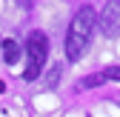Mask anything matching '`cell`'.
I'll return each instance as SVG.
<instances>
[{"label":"cell","mask_w":120,"mask_h":117,"mask_svg":"<svg viewBox=\"0 0 120 117\" xmlns=\"http://www.w3.org/2000/svg\"><path fill=\"white\" fill-rule=\"evenodd\" d=\"M26 57H29V63H26V71H23V80H37L40 71H43V63H46V57H49V37L43 32H32L29 34Z\"/></svg>","instance_id":"7a4b0ae2"},{"label":"cell","mask_w":120,"mask_h":117,"mask_svg":"<svg viewBox=\"0 0 120 117\" xmlns=\"http://www.w3.org/2000/svg\"><path fill=\"white\" fill-rule=\"evenodd\" d=\"M17 3H20L23 9H29V6H32V0H17Z\"/></svg>","instance_id":"ba28073f"},{"label":"cell","mask_w":120,"mask_h":117,"mask_svg":"<svg viewBox=\"0 0 120 117\" xmlns=\"http://www.w3.org/2000/svg\"><path fill=\"white\" fill-rule=\"evenodd\" d=\"M97 26H100V32L106 37H112V40L120 37V0H109L103 6L100 17H97Z\"/></svg>","instance_id":"3957f363"},{"label":"cell","mask_w":120,"mask_h":117,"mask_svg":"<svg viewBox=\"0 0 120 117\" xmlns=\"http://www.w3.org/2000/svg\"><path fill=\"white\" fill-rule=\"evenodd\" d=\"M100 83H106V71H94L92 77L80 80V83H77V89H94V86H100Z\"/></svg>","instance_id":"5b68a950"},{"label":"cell","mask_w":120,"mask_h":117,"mask_svg":"<svg viewBox=\"0 0 120 117\" xmlns=\"http://www.w3.org/2000/svg\"><path fill=\"white\" fill-rule=\"evenodd\" d=\"M106 71V80H120V66H112V69H103Z\"/></svg>","instance_id":"52a82bcc"},{"label":"cell","mask_w":120,"mask_h":117,"mask_svg":"<svg viewBox=\"0 0 120 117\" xmlns=\"http://www.w3.org/2000/svg\"><path fill=\"white\" fill-rule=\"evenodd\" d=\"M94 23H97V14H94L92 6H80L77 11H74V17L69 23V32H66V57L71 63H77L86 54L89 43H92Z\"/></svg>","instance_id":"6da1fadb"},{"label":"cell","mask_w":120,"mask_h":117,"mask_svg":"<svg viewBox=\"0 0 120 117\" xmlns=\"http://www.w3.org/2000/svg\"><path fill=\"white\" fill-rule=\"evenodd\" d=\"M60 69H63V66H54V69L49 71V77L43 80V89H52V86L57 83V77H60Z\"/></svg>","instance_id":"8992f818"},{"label":"cell","mask_w":120,"mask_h":117,"mask_svg":"<svg viewBox=\"0 0 120 117\" xmlns=\"http://www.w3.org/2000/svg\"><path fill=\"white\" fill-rule=\"evenodd\" d=\"M20 57H23V49L17 46V43H14V40H3V60L9 66H14Z\"/></svg>","instance_id":"277c9868"}]
</instances>
